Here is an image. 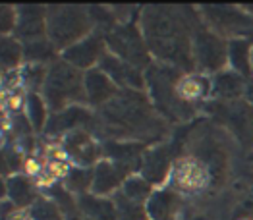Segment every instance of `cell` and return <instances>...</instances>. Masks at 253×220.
<instances>
[{
    "mask_svg": "<svg viewBox=\"0 0 253 220\" xmlns=\"http://www.w3.org/2000/svg\"><path fill=\"white\" fill-rule=\"evenodd\" d=\"M176 205V195L172 193H159L151 199L149 203V213L157 220H167L174 211Z\"/></svg>",
    "mask_w": 253,
    "mask_h": 220,
    "instance_id": "obj_11",
    "label": "cell"
},
{
    "mask_svg": "<svg viewBox=\"0 0 253 220\" xmlns=\"http://www.w3.org/2000/svg\"><path fill=\"white\" fill-rule=\"evenodd\" d=\"M82 95L80 73L66 64H56L48 73L46 81V97L52 107H62L66 101Z\"/></svg>",
    "mask_w": 253,
    "mask_h": 220,
    "instance_id": "obj_1",
    "label": "cell"
},
{
    "mask_svg": "<svg viewBox=\"0 0 253 220\" xmlns=\"http://www.w3.org/2000/svg\"><path fill=\"white\" fill-rule=\"evenodd\" d=\"M85 87H87L89 99L93 103H103L105 99H108L114 93V87H112L110 79L106 77L105 73H101V72H91L87 75V79H85Z\"/></svg>",
    "mask_w": 253,
    "mask_h": 220,
    "instance_id": "obj_7",
    "label": "cell"
},
{
    "mask_svg": "<svg viewBox=\"0 0 253 220\" xmlns=\"http://www.w3.org/2000/svg\"><path fill=\"white\" fill-rule=\"evenodd\" d=\"M48 52H50V48L46 46L44 43H29L27 44V56L29 58H44V56H48Z\"/></svg>",
    "mask_w": 253,
    "mask_h": 220,
    "instance_id": "obj_24",
    "label": "cell"
},
{
    "mask_svg": "<svg viewBox=\"0 0 253 220\" xmlns=\"http://www.w3.org/2000/svg\"><path fill=\"white\" fill-rule=\"evenodd\" d=\"M29 107H31V116H33V122H35V126L39 128V126L42 124V120H44V109H42L39 97L31 95V97H29Z\"/></svg>",
    "mask_w": 253,
    "mask_h": 220,
    "instance_id": "obj_23",
    "label": "cell"
},
{
    "mask_svg": "<svg viewBox=\"0 0 253 220\" xmlns=\"http://www.w3.org/2000/svg\"><path fill=\"white\" fill-rule=\"evenodd\" d=\"M143 166H145L143 170H145V178L147 180H151V182L163 180L165 170L169 166V153H167V149H157V151L149 153Z\"/></svg>",
    "mask_w": 253,
    "mask_h": 220,
    "instance_id": "obj_9",
    "label": "cell"
},
{
    "mask_svg": "<svg viewBox=\"0 0 253 220\" xmlns=\"http://www.w3.org/2000/svg\"><path fill=\"white\" fill-rule=\"evenodd\" d=\"M248 97H250V101L253 103V83L250 85V87H248Z\"/></svg>",
    "mask_w": 253,
    "mask_h": 220,
    "instance_id": "obj_27",
    "label": "cell"
},
{
    "mask_svg": "<svg viewBox=\"0 0 253 220\" xmlns=\"http://www.w3.org/2000/svg\"><path fill=\"white\" fill-rule=\"evenodd\" d=\"M195 220H203V219H195Z\"/></svg>",
    "mask_w": 253,
    "mask_h": 220,
    "instance_id": "obj_28",
    "label": "cell"
},
{
    "mask_svg": "<svg viewBox=\"0 0 253 220\" xmlns=\"http://www.w3.org/2000/svg\"><path fill=\"white\" fill-rule=\"evenodd\" d=\"M232 62L242 73H250V44L246 41H234L230 46Z\"/></svg>",
    "mask_w": 253,
    "mask_h": 220,
    "instance_id": "obj_15",
    "label": "cell"
},
{
    "mask_svg": "<svg viewBox=\"0 0 253 220\" xmlns=\"http://www.w3.org/2000/svg\"><path fill=\"white\" fill-rule=\"evenodd\" d=\"M101 46H103L101 37H99V35H93L91 39H87L84 43L72 46V48L66 52V58L72 60V62L78 64V66H89V64H93L95 58L99 56Z\"/></svg>",
    "mask_w": 253,
    "mask_h": 220,
    "instance_id": "obj_5",
    "label": "cell"
},
{
    "mask_svg": "<svg viewBox=\"0 0 253 220\" xmlns=\"http://www.w3.org/2000/svg\"><path fill=\"white\" fill-rule=\"evenodd\" d=\"M66 145H68V149H70L72 153L78 154L85 162H91V160L99 154V151L91 145V141L87 139L85 133H74V135H70V139H68Z\"/></svg>",
    "mask_w": 253,
    "mask_h": 220,
    "instance_id": "obj_10",
    "label": "cell"
},
{
    "mask_svg": "<svg viewBox=\"0 0 253 220\" xmlns=\"http://www.w3.org/2000/svg\"><path fill=\"white\" fill-rule=\"evenodd\" d=\"M147 193H149V185L143 180H129L126 183V195L133 203H139Z\"/></svg>",
    "mask_w": 253,
    "mask_h": 220,
    "instance_id": "obj_19",
    "label": "cell"
},
{
    "mask_svg": "<svg viewBox=\"0 0 253 220\" xmlns=\"http://www.w3.org/2000/svg\"><path fill=\"white\" fill-rule=\"evenodd\" d=\"M126 174V168L122 166H110V164H99L97 174H95V189L99 193H105L108 189H112L120 178Z\"/></svg>",
    "mask_w": 253,
    "mask_h": 220,
    "instance_id": "obj_8",
    "label": "cell"
},
{
    "mask_svg": "<svg viewBox=\"0 0 253 220\" xmlns=\"http://www.w3.org/2000/svg\"><path fill=\"white\" fill-rule=\"evenodd\" d=\"M110 44L126 60L137 62V64H145L147 62V56H145V50H143V43H141V39H139V35H137V31L133 27L116 29L110 35Z\"/></svg>",
    "mask_w": 253,
    "mask_h": 220,
    "instance_id": "obj_3",
    "label": "cell"
},
{
    "mask_svg": "<svg viewBox=\"0 0 253 220\" xmlns=\"http://www.w3.org/2000/svg\"><path fill=\"white\" fill-rule=\"evenodd\" d=\"M89 178H91L89 172H85V170H74L72 176H70V185L76 187V189H84L87 182H89Z\"/></svg>",
    "mask_w": 253,
    "mask_h": 220,
    "instance_id": "obj_25",
    "label": "cell"
},
{
    "mask_svg": "<svg viewBox=\"0 0 253 220\" xmlns=\"http://www.w3.org/2000/svg\"><path fill=\"white\" fill-rule=\"evenodd\" d=\"M33 219L35 220H62L60 213L56 211L54 205L46 203V201H39L33 209Z\"/></svg>",
    "mask_w": 253,
    "mask_h": 220,
    "instance_id": "obj_20",
    "label": "cell"
},
{
    "mask_svg": "<svg viewBox=\"0 0 253 220\" xmlns=\"http://www.w3.org/2000/svg\"><path fill=\"white\" fill-rule=\"evenodd\" d=\"M201 180V170L195 166V164H184V168H180L178 172V182L182 185H195L197 182Z\"/></svg>",
    "mask_w": 253,
    "mask_h": 220,
    "instance_id": "obj_21",
    "label": "cell"
},
{
    "mask_svg": "<svg viewBox=\"0 0 253 220\" xmlns=\"http://www.w3.org/2000/svg\"><path fill=\"white\" fill-rule=\"evenodd\" d=\"M10 16H12V12H10V10H4V14H2V29H4V31H8L10 25H12Z\"/></svg>",
    "mask_w": 253,
    "mask_h": 220,
    "instance_id": "obj_26",
    "label": "cell"
},
{
    "mask_svg": "<svg viewBox=\"0 0 253 220\" xmlns=\"http://www.w3.org/2000/svg\"><path fill=\"white\" fill-rule=\"evenodd\" d=\"M87 27L85 16L76 8H64L50 14V37L56 44L76 41Z\"/></svg>",
    "mask_w": 253,
    "mask_h": 220,
    "instance_id": "obj_2",
    "label": "cell"
},
{
    "mask_svg": "<svg viewBox=\"0 0 253 220\" xmlns=\"http://www.w3.org/2000/svg\"><path fill=\"white\" fill-rule=\"evenodd\" d=\"M20 31L23 37H35L42 31V20L39 8H29L27 12H21Z\"/></svg>",
    "mask_w": 253,
    "mask_h": 220,
    "instance_id": "obj_12",
    "label": "cell"
},
{
    "mask_svg": "<svg viewBox=\"0 0 253 220\" xmlns=\"http://www.w3.org/2000/svg\"><path fill=\"white\" fill-rule=\"evenodd\" d=\"M18 58H20V46L10 39L2 41V62H4V66H14L18 62Z\"/></svg>",
    "mask_w": 253,
    "mask_h": 220,
    "instance_id": "obj_22",
    "label": "cell"
},
{
    "mask_svg": "<svg viewBox=\"0 0 253 220\" xmlns=\"http://www.w3.org/2000/svg\"><path fill=\"white\" fill-rule=\"evenodd\" d=\"M118 213L122 220H143V209L139 203L129 201L126 195H118Z\"/></svg>",
    "mask_w": 253,
    "mask_h": 220,
    "instance_id": "obj_16",
    "label": "cell"
},
{
    "mask_svg": "<svg viewBox=\"0 0 253 220\" xmlns=\"http://www.w3.org/2000/svg\"><path fill=\"white\" fill-rule=\"evenodd\" d=\"M82 207L85 209V213H89V215H93V217H99L101 220L114 219V207H112L110 203H106V201L93 199V197H84Z\"/></svg>",
    "mask_w": 253,
    "mask_h": 220,
    "instance_id": "obj_14",
    "label": "cell"
},
{
    "mask_svg": "<svg viewBox=\"0 0 253 220\" xmlns=\"http://www.w3.org/2000/svg\"><path fill=\"white\" fill-rule=\"evenodd\" d=\"M103 68H105L116 81H120L124 85H133V87H139L141 85L139 73L131 66H127L126 62H120L116 58H105L103 60Z\"/></svg>",
    "mask_w": 253,
    "mask_h": 220,
    "instance_id": "obj_6",
    "label": "cell"
},
{
    "mask_svg": "<svg viewBox=\"0 0 253 220\" xmlns=\"http://www.w3.org/2000/svg\"><path fill=\"white\" fill-rule=\"evenodd\" d=\"M240 87H242V81L234 73H222V75L216 77V91L222 97H234V95H238Z\"/></svg>",
    "mask_w": 253,
    "mask_h": 220,
    "instance_id": "obj_18",
    "label": "cell"
},
{
    "mask_svg": "<svg viewBox=\"0 0 253 220\" xmlns=\"http://www.w3.org/2000/svg\"><path fill=\"white\" fill-rule=\"evenodd\" d=\"M82 122H89V114L82 109H70V110H66L62 116H56V118H54V122H52V132L72 128V126L82 124Z\"/></svg>",
    "mask_w": 253,
    "mask_h": 220,
    "instance_id": "obj_13",
    "label": "cell"
},
{
    "mask_svg": "<svg viewBox=\"0 0 253 220\" xmlns=\"http://www.w3.org/2000/svg\"><path fill=\"white\" fill-rule=\"evenodd\" d=\"M195 48H197L199 62L205 68L216 70L218 66H222V62H224V46L216 37H212L209 33H199Z\"/></svg>",
    "mask_w": 253,
    "mask_h": 220,
    "instance_id": "obj_4",
    "label": "cell"
},
{
    "mask_svg": "<svg viewBox=\"0 0 253 220\" xmlns=\"http://www.w3.org/2000/svg\"><path fill=\"white\" fill-rule=\"evenodd\" d=\"M10 195H12V199H14L16 203H20V205L29 203V201L33 199L29 182H27V180H23V178H16V180H12V182H10Z\"/></svg>",
    "mask_w": 253,
    "mask_h": 220,
    "instance_id": "obj_17",
    "label": "cell"
}]
</instances>
